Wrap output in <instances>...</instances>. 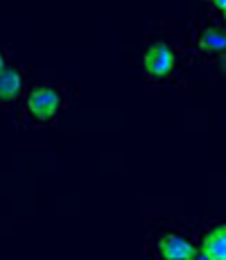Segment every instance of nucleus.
I'll return each mask as SVG.
<instances>
[{
  "label": "nucleus",
  "mask_w": 226,
  "mask_h": 260,
  "mask_svg": "<svg viewBox=\"0 0 226 260\" xmlns=\"http://www.w3.org/2000/svg\"><path fill=\"white\" fill-rule=\"evenodd\" d=\"M143 68L149 77L165 79L177 68V54H174V50L165 41H154V43H149L143 54Z\"/></svg>",
  "instance_id": "1"
},
{
  "label": "nucleus",
  "mask_w": 226,
  "mask_h": 260,
  "mask_svg": "<svg viewBox=\"0 0 226 260\" xmlns=\"http://www.w3.org/2000/svg\"><path fill=\"white\" fill-rule=\"evenodd\" d=\"M61 107V93L54 86H37L27 95V113L37 122H50Z\"/></svg>",
  "instance_id": "2"
},
{
  "label": "nucleus",
  "mask_w": 226,
  "mask_h": 260,
  "mask_svg": "<svg viewBox=\"0 0 226 260\" xmlns=\"http://www.w3.org/2000/svg\"><path fill=\"white\" fill-rule=\"evenodd\" d=\"M156 253L160 260H190L197 253L195 242L179 233H165L156 242Z\"/></svg>",
  "instance_id": "3"
},
{
  "label": "nucleus",
  "mask_w": 226,
  "mask_h": 260,
  "mask_svg": "<svg viewBox=\"0 0 226 260\" xmlns=\"http://www.w3.org/2000/svg\"><path fill=\"white\" fill-rule=\"evenodd\" d=\"M199 251L208 260H226V222L215 224L204 233Z\"/></svg>",
  "instance_id": "4"
},
{
  "label": "nucleus",
  "mask_w": 226,
  "mask_h": 260,
  "mask_svg": "<svg viewBox=\"0 0 226 260\" xmlns=\"http://www.w3.org/2000/svg\"><path fill=\"white\" fill-rule=\"evenodd\" d=\"M23 91V75L18 68L7 66L0 73V104H12Z\"/></svg>",
  "instance_id": "5"
},
{
  "label": "nucleus",
  "mask_w": 226,
  "mask_h": 260,
  "mask_svg": "<svg viewBox=\"0 0 226 260\" xmlns=\"http://www.w3.org/2000/svg\"><path fill=\"white\" fill-rule=\"evenodd\" d=\"M197 48L204 54H224L226 52V29L219 25L206 27L197 39Z\"/></svg>",
  "instance_id": "6"
},
{
  "label": "nucleus",
  "mask_w": 226,
  "mask_h": 260,
  "mask_svg": "<svg viewBox=\"0 0 226 260\" xmlns=\"http://www.w3.org/2000/svg\"><path fill=\"white\" fill-rule=\"evenodd\" d=\"M215 7H217L219 12L224 14V12H226V0H217V3H215Z\"/></svg>",
  "instance_id": "7"
},
{
  "label": "nucleus",
  "mask_w": 226,
  "mask_h": 260,
  "mask_svg": "<svg viewBox=\"0 0 226 260\" xmlns=\"http://www.w3.org/2000/svg\"><path fill=\"white\" fill-rule=\"evenodd\" d=\"M5 68H7V59H5V54L0 52V73H3Z\"/></svg>",
  "instance_id": "8"
},
{
  "label": "nucleus",
  "mask_w": 226,
  "mask_h": 260,
  "mask_svg": "<svg viewBox=\"0 0 226 260\" xmlns=\"http://www.w3.org/2000/svg\"><path fill=\"white\" fill-rule=\"evenodd\" d=\"M219 68H222V71L226 73V52L222 54V57H219Z\"/></svg>",
  "instance_id": "9"
},
{
  "label": "nucleus",
  "mask_w": 226,
  "mask_h": 260,
  "mask_svg": "<svg viewBox=\"0 0 226 260\" xmlns=\"http://www.w3.org/2000/svg\"><path fill=\"white\" fill-rule=\"evenodd\" d=\"M190 260H208V258H206L204 253H202V251H199V249H197V253H195V256L190 258Z\"/></svg>",
  "instance_id": "10"
},
{
  "label": "nucleus",
  "mask_w": 226,
  "mask_h": 260,
  "mask_svg": "<svg viewBox=\"0 0 226 260\" xmlns=\"http://www.w3.org/2000/svg\"><path fill=\"white\" fill-rule=\"evenodd\" d=\"M222 16H224V23H226V12H224V14H222Z\"/></svg>",
  "instance_id": "11"
}]
</instances>
